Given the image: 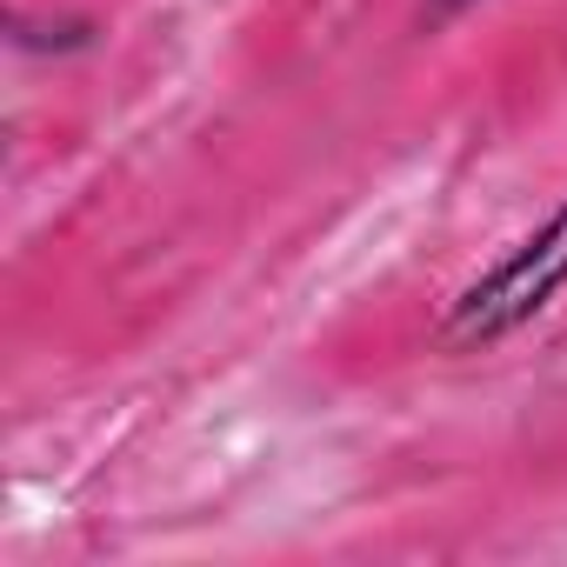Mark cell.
<instances>
[{
  "label": "cell",
  "instance_id": "cell-1",
  "mask_svg": "<svg viewBox=\"0 0 567 567\" xmlns=\"http://www.w3.org/2000/svg\"><path fill=\"white\" fill-rule=\"evenodd\" d=\"M560 295H567V194L540 227L507 240L481 274H467L447 295V308L434 321V348L441 354H487V348L514 341L520 328H534Z\"/></svg>",
  "mask_w": 567,
  "mask_h": 567
},
{
  "label": "cell",
  "instance_id": "cell-2",
  "mask_svg": "<svg viewBox=\"0 0 567 567\" xmlns=\"http://www.w3.org/2000/svg\"><path fill=\"white\" fill-rule=\"evenodd\" d=\"M101 34H107V28H101L94 14H28V8L8 14V48H14V54H41V61L94 54Z\"/></svg>",
  "mask_w": 567,
  "mask_h": 567
},
{
  "label": "cell",
  "instance_id": "cell-3",
  "mask_svg": "<svg viewBox=\"0 0 567 567\" xmlns=\"http://www.w3.org/2000/svg\"><path fill=\"white\" fill-rule=\"evenodd\" d=\"M481 0H421L414 8V21H421V34H441V28H454L461 14H474Z\"/></svg>",
  "mask_w": 567,
  "mask_h": 567
}]
</instances>
